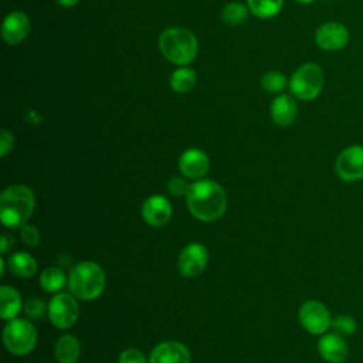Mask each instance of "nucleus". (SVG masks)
<instances>
[{
    "mask_svg": "<svg viewBox=\"0 0 363 363\" xmlns=\"http://www.w3.org/2000/svg\"><path fill=\"white\" fill-rule=\"evenodd\" d=\"M186 201L190 214L206 223L218 220L227 208V194L224 189L210 179H200L191 183Z\"/></svg>",
    "mask_w": 363,
    "mask_h": 363,
    "instance_id": "f257e3e1",
    "label": "nucleus"
},
{
    "mask_svg": "<svg viewBox=\"0 0 363 363\" xmlns=\"http://www.w3.org/2000/svg\"><path fill=\"white\" fill-rule=\"evenodd\" d=\"M35 197L26 184H13L0 194V220L3 225L17 228L24 225L33 216Z\"/></svg>",
    "mask_w": 363,
    "mask_h": 363,
    "instance_id": "f03ea898",
    "label": "nucleus"
},
{
    "mask_svg": "<svg viewBox=\"0 0 363 363\" xmlns=\"http://www.w3.org/2000/svg\"><path fill=\"white\" fill-rule=\"evenodd\" d=\"M106 285L102 267L94 261H82L74 265L68 275L71 294L81 301H92L101 296Z\"/></svg>",
    "mask_w": 363,
    "mask_h": 363,
    "instance_id": "7ed1b4c3",
    "label": "nucleus"
},
{
    "mask_svg": "<svg viewBox=\"0 0 363 363\" xmlns=\"http://www.w3.org/2000/svg\"><path fill=\"white\" fill-rule=\"evenodd\" d=\"M159 48L167 61L176 65H186L196 58L199 43L190 30L170 27L160 34Z\"/></svg>",
    "mask_w": 363,
    "mask_h": 363,
    "instance_id": "20e7f679",
    "label": "nucleus"
},
{
    "mask_svg": "<svg viewBox=\"0 0 363 363\" xmlns=\"http://www.w3.org/2000/svg\"><path fill=\"white\" fill-rule=\"evenodd\" d=\"M3 343L10 353L26 356L31 353L37 345V330L28 319H10L3 329Z\"/></svg>",
    "mask_w": 363,
    "mask_h": 363,
    "instance_id": "39448f33",
    "label": "nucleus"
},
{
    "mask_svg": "<svg viewBox=\"0 0 363 363\" xmlns=\"http://www.w3.org/2000/svg\"><path fill=\"white\" fill-rule=\"evenodd\" d=\"M325 85V74L315 62L301 65L289 79V91L301 101H313L319 96Z\"/></svg>",
    "mask_w": 363,
    "mask_h": 363,
    "instance_id": "423d86ee",
    "label": "nucleus"
},
{
    "mask_svg": "<svg viewBox=\"0 0 363 363\" xmlns=\"http://www.w3.org/2000/svg\"><path fill=\"white\" fill-rule=\"evenodd\" d=\"M47 313L57 329H69L79 318V305L72 294L57 292L47 305Z\"/></svg>",
    "mask_w": 363,
    "mask_h": 363,
    "instance_id": "0eeeda50",
    "label": "nucleus"
},
{
    "mask_svg": "<svg viewBox=\"0 0 363 363\" xmlns=\"http://www.w3.org/2000/svg\"><path fill=\"white\" fill-rule=\"evenodd\" d=\"M298 319L301 326L308 333L320 336L330 329L333 316L330 315L328 306L323 305L320 301L308 299L301 305L298 311Z\"/></svg>",
    "mask_w": 363,
    "mask_h": 363,
    "instance_id": "6e6552de",
    "label": "nucleus"
},
{
    "mask_svg": "<svg viewBox=\"0 0 363 363\" xmlns=\"http://www.w3.org/2000/svg\"><path fill=\"white\" fill-rule=\"evenodd\" d=\"M335 173L345 183L363 180V145H350L335 160Z\"/></svg>",
    "mask_w": 363,
    "mask_h": 363,
    "instance_id": "1a4fd4ad",
    "label": "nucleus"
},
{
    "mask_svg": "<svg viewBox=\"0 0 363 363\" xmlns=\"http://www.w3.org/2000/svg\"><path fill=\"white\" fill-rule=\"evenodd\" d=\"M350 34L345 24L339 21H326L320 24L315 31V43L316 45L329 52L339 51L345 48L349 43Z\"/></svg>",
    "mask_w": 363,
    "mask_h": 363,
    "instance_id": "9d476101",
    "label": "nucleus"
},
{
    "mask_svg": "<svg viewBox=\"0 0 363 363\" xmlns=\"http://www.w3.org/2000/svg\"><path fill=\"white\" fill-rule=\"evenodd\" d=\"M208 251L200 242L187 244L179 254L177 268L179 272L186 278L199 277L207 267Z\"/></svg>",
    "mask_w": 363,
    "mask_h": 363,
    "instance_id": "9b49d317",
    "label": "nucleus"
},
{
    "mask_svg": "<svg viewBox=\"0 0 363 363\" xmlns=\"http://www.w3.org/2000/svg\"><path fill=\"white\" fill-rule=\"evenodd\" d=\"M191 354L186 345L177 340H164L156 345L150 354L149 363H190Z\"/></svg>",
    "mask_w": 363,
    "mask_h": 363,
    "instance_id": "f8f14e48",
    "label": "nucleus"
},
{
    "mask_svg": "<svg viewBox=\"0 0 363 363\" xmlns=\"http://www.w3.org/2000/svg\"><path fill=\"white\" fill-rule=\"evenodd\" d=\"M172 214V204L162 194H153L147 197L142 204V217L145 223L152 227H162L167 224Z\"/></svg>",
    "mask_w": 363,
    "mask_h": 363,
    "instance_id": "ddd939ff",
    "label": "nucleus"
},
{
    "mask_svg": "<svg viewBox=\"0 0 363 363\" xmlns=\"http://www.w3.org/2000/svg\"><path fill=\"white\" fill-rule=\"evenodd\" d=\"M208 169H210L208 156L197 147H190L184 150L179 157V170L187 179L200 180L207 174Z\"/></svg>",
    "mask_w": 363,
    "mask_h": 363,
    "instance_id": "4468645a",
    "label": "nucleus"
},
{
    "mask_svg": "<svg viewBox=\"0 0 363 363\" xmlns=\"http://www.w3.org/2000/svg\"><path fill=\"white\" fill-rule=\"evenodd\" d=\"M318 352L328 363H345L349 357V347L345 337L335 332H326L319 336Z\"/></svg>",
    "mask_w": 363,
    "mask_h": 363,
    "instance_id": "2eb2a0df",
    "label": "nucleus"
},
{
    "mask_svg": "<svg viewBox=\"0 0 363 363\" xmlns=\"http://www.w3.org/2000/svg\"><path fill=\"white\" fill-rule=\"evenodd\" d=\"M30 33V20L21 11H11L6 16L1 24V37L10 44L16 45L21 43Z\"/></svg>",
    "mask_w": 363,
    "mask_h": 363,
    "instance_id": "dca6fc26",
    "label": "nucleus"
},
{
    "mask_svg": "<svg viewBox=\"0 0 363 363\" xmlns=\"http://www.w3.org/2000/svg\"><path fill=\"white\" fill-rule=\"evenodd\" d=\"M269 111L272 122L281 128H285L295 122L298 115V105L291 95L281 94L272 101Z\"/></svg>",
    "mask_w": 363,
    "mask_h": 363,
    "instance_id": "f3484780",
    "label": "nucleus"
},
{
    "mask_svg": "<svg viewBox=\"0 0 363 363\" xmlns=\"http://www.w3.org/2000/svg\"><path fill=\"white\" fill-rule=\"evenodd\" d=\"M54 356L58 363H77L81 356V345L77 336L61 335L54 346Z\"/></svg>",
    "mask_w": 363,
    "mask_h": 363,
    "instance_id": "a211bd4d",
    "label": "nucleus"
},
{
    "mask_svg": "<svg viewBox=\"0 0 363 363\" xmlns=\"http://www.w3.org/2000/svg\"><path fill=\"white\" fill-rule=\"evenodd\" d=\"M23 299L18 291L10 285H1L0 288V316L4 320L17 318L23 308Z\"/></svg>",
    "mask_w": 363,
    "mask_h": 363,
    "instance_id": "6ab92c4d",
    "label": "nucleus"
},
{
    "mask_svg": "<svg viewBox=\"0 0 363 363\" xmlns=\"http://www.w3.org/2000/svg\"><path fill=\"white\" fill-rule=\"evenodd\" d=\"M7 265L11 274L18 278H31L37 271V261L31 254L24 251L11 254L7 259Z\"/></svg>",
    "mask_w": 363,
    "mask_h": 363,
    "instance_id": "aec40b11",
    "label": "nucleus"
},
{
    "mask_svg": "<svg viewBox=\"0 0 363 363\" xmlns=\"http://www.w3.org/2000/svg\"><path fill=\"white\" fill-rule=\"evenodd\" d=\"M67 284V275L60 267H48L40 275V285L44 291L57 294Z\"/></svg>",
    "mask_w": 363,
    "mask_h": 363,
    "instance_id": "412c9836",
    "label": "nucleus"
},
{
    "mask_svg": "<svg viewBox=\"0 0 363 363\" xmlns=\"http://www.w3.org/2000/svg\"><path fill=\"white\" fill-rule=\"evenodd\" d=\"M196 85V72L191 68L180 67L170 77V86L177 94H186Z\"/></svg>",
    "mask_w": 363,
    "mask_h": 363,
    "instance_id": "4be33fe9",
    "label": "nucleus"
},
{
    "mask_svg": "<svg viewBox=\"0 0 363 363\" xmlns=\"http://www.w3.org/2000/svg\"><path fill=\"white\" fill-rule=\"evenodd\" d=\"M284 0H248L250 11L258 18H271L282 9Z\"/></svg>",
    "mask_w": 363,
    "mask_h": 363,
    "instance_id": "5701e85b",
    "label": "nucleus"
},
{
    "mask_svg": "<svg viewBox=\"0 0 363 363\" xmlns=\"http://www.w3.org/2000/svg\"><path fill=\"white\" fill-rule=\"evenodd\" d=\"M248 11H250V9L247 6L233 1L223 7L221 18L224 20V23H227L230 26H240L247 20Z\"/></svg>",
    "mask_w": 363,
    "mask_h": 363,
    "instance_id": "b1692460",
    "label": "nucleus"
},
{
    "mask_svg": "<svg viewBox=\"0 0 363 363\" xmlns=\"http://www.w3.org/2000/svg\"><path fill=\"white\" fill-rule=\"evenodd\" d=\"M330 329L342 337H349L357 330V322L353 316L347 313H337L332 319Z\"/></svg>",
    "mask_w": 363,
    "mask_h": 363,
    "instance_id": "393cba45",
    "label": "nucleus"
},
{
    "mask_svg": "<svg viewBox=\"0 0 363 363\" xmlns=\"http://www.w3.org/2000/svg\"><path fill=\"white\" fill-rule=\"evenodd\" d=\"M286 84H289L286 81V77L279 71H268L261 78V86L269 94L281 92L286 86Z\"/></svg>",
    "mask_w": 363,
    "mask_h": 363,
    "instance_id": "a878e982",
    "label": "nucleus"
},
{
    "mask_svg": "<svg viewBox=\"0 0 363 363\" xmlns=\"http://www.w3.org/2000/svg\"><path fill=\"white\" fill-rule=\"evenodd\" d=\"M24 313L30 319H38L45 313V303L38 296H30L24 302Z\"/></svg>",
    "mask_w": 363,
    "mask_h": 363,
    "instance_id": "bb28decb",
    "label": "nucleus"
},
{
    "mask_svg": "<svg viewBox=\"0 0 363 363\" xmlns=\"http://www.w3.org/2000/svg\"><path fill=\"white\" fill-rule=\"evenodd\" d=\"M20 237L27 247H38V244L41 241L38 228L31 224H27V223L20 227Z\"/></svg>",
    "mask_w": 363,
    "mask_h": 363,
    "instance_id": "cd10ccee",
    "label": "nucleus"
},
{
    "mask_svg": "<svg viewBox=\"0 0 363 363\" xmlns=\"http://www.w3.org/2000/svg\"><path fill=\"white\" fill-rule=\"evenodd\" d=\"M118 362L119 363H147V359L143 354V352H140L139 349L128 347L121 352Z\"/></svg>",
    "mask_w": 363,
    "mask_h": 363,
    "instance_id": "c85d7f7f",
    "label": "nucleus"
},
{
    "mask_svg": "<svg viewBox=\"0 0 363 363\" xmlns=\"http://www.w3.org/2000/svg\"><path fill=\"white\" fill-rule=\"evenodd\" d=\"M190 189V184L182 179V177H173L169 180L167 183V190L170 194H173L174 197H182V196H187Z\"/></svg>",
    "mask_w": 363,
    "mask_h": 363,
    "instance_id": "c756f323",
    "label": "nucleus"
},
{
    "mask_svg": "<svg viewBox=\"0 0 363 363\" xmlns=\"http://www.w3.org/2000/svg\"><path fill=\"white\" fill-rule=\"evenodd\" d=\"M13 143H14L13 135L7 129H3L0 132V156L1 157H4L13 149Z\"/></svg>",
    "mask_w": 363,
    "mask_h": 363,
    "instance_id": "7c9ffc66",
    "label": "nucleus"
},
{
    "mask_svg": "<svg viewBox=\"0 0 363 363\" xmlns=\"http://www.w3.org/2000/svg\"><path fill=\"white\" fill-rule=\"evenodd\" d=\"M14 244V238L11 234H9L7 231H3L1 234V240H0V251L1 254H6L10 251V248L13 247Z\"/></svg>",
    "mask_w": 363,
    "mask_h": 363,
    "instance_id": "2f4dec72",
    "label": "nucleus"
},
{
    "mask_svg": "<svg viewBox=\"0 0 363 363\" xmlns=\"http://www.w3.org/2000/svg\"><path fill=\"white\" fill-rule=\"evenodd\" d=\"M55 1L64 7H71V6H75L79 0H55Z\"/></svg>",
    "mask_w": 363,
    "mask_h": 363,
    "instance_id": "473e14b6",
    "label": "nucleus"
},
{
    "mask_svg": "<svg viewBox=\"0 0 363 363\" xmlns=\"http://www.w3.org/2000/svg\"><path fill=\"white\" fill-rule=\"evenodd\" d=\"M4 269H6V261H4V258L1 257V258H0V274H1V275L4 274Z\"/></svg>",
    "mask_w": 363,
    "mask_h": 363,
    "instance_id": "72a5a7b5",
    "label": "nucleus"
},
{
    "mask_svg": "<svg viewBox=\"0 0 363 363\" xmlns=\"http://www.w3.org/2000/svg\"><path fill=\"white\" fill-rule=\"evenodd\" d=\"M295 1H298V3H301V4H311V3H313L315 0H295Z\"/></svg>",
    "mask_w": 363,
    "mask_h": 363,
    "instance_id": "f704fd0d",
    "label": "nucleus"
}]
</instances>
